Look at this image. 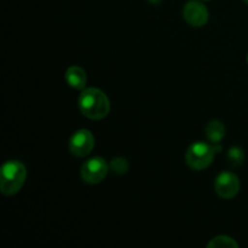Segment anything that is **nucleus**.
I'll return each instance as SVG.
<instances>
[{
  "mask_svg": "<svg viewBox=\"0 0 248 248\" xmlns=\"http://www.w3.org/2000/svg\"><path fill=\"white\" fill-rule=\"evenodd\" d=\"M78 107L82 115L91 120H101L106 118L110 110L109 98L101 90L90 87L84 90L78 98Z\"/></svg>",
  "mask_w": 248,
  "mask_h": 248,
  "instance_id": "nucleus-1",
  "label": "nucleus"
},
{
  "mask_svg": "<svg viewBox=\"0 0 248 248\" xmlns=\"http://www.w3.org/2000/svg\"><path fill=\"white\" fill-rule=\"evenodd\" d=\"M27 177V170L21 161L11 160L1 167L0 189L4 195L11 196L18 193Z\"/></svg>",
  "mask_w": 248,
  "mask_h": 248,
  "instance_id": "nucleus-2",
  "label": "nucleus"
},
{
  "mask_svg": "<svg viewBox=\"0 0 248 248\" xmlns=\"http://www.w3.org/2000/svg\"><path fill=\"white\" fill-rule=\"evenodd\" d=\"M213 157H215V148L203 142L193 143L186 154L188 166L196 171L207 169L212 164Z\"/></svg>",
  "mask_w": 248,
  "mask_h": 248,
  "instance_id": "nucleus-3",
  "label": "nucleus"
},
{
  "mask_svg": "<svg viewBox=\"0 0 248 248\" xmlns=\"http://www.w3.org/2000/svg\"><path fill=\"white\" fill-rule=\"evenodd\" d=\"M109 166L102 157H92L81 167V178L89 184L101 183L108 174Z\"/></svg>",
  "mask_w": 248,
  "mask_h": 248,
  "instance_id": "nucleus-4",
  "label": "nucleus"
},
{
  "mask_svg": "<svg viewBox=\"0 0 248 248\" xmlns=\"http://www.w3.org/2000/svg\"><path fill=\"white\" fill-rule=\"evenodd\" d=\"M94 145L93 135L89 130H79L70 137L69 150L78 157H84L92 152Z\"/></svg>",
  "mask_w": 248,
  "mask_h": 248,
  "instance_id": "nucleus-5",
  "label": "nucleus"
},
{
  "mask_svg": "<svg viewBox=\"0 0 248 248\" xmlns=\"http://www.w3.org/2000/svg\"><path fill=\"white\" fill-rule=\"evenodd\" d=\"M215 189L218 195L223 199H232L239 193L240 181L232 172H222L215 182Z\"/></svg>",
  "mask_w": 248,
  "mask_h": 248,
  "instance_id": "nucleus-6",
  "label": "nucleus"
},
{
  "mask_svg": "<svg viewBox=\"0 0 248 248\" xmlns=\"http://www.w3.org/2000/svg\"><path fill=\"white\" fill-rule=\"evenodd\" d=\"M183 17L191 27H202L208 21V11L205 5L198 1H188L183 9Z\"/></svg>",
  "mask_w": 248,
  "mask_h": 248,
  "instance_id": "nucleus-7",
  "label": "nucleus"
},
{
  "mask_svg": "<svg viewBox=\"0 0 248 248\" xmlns=\"http://www.w3.org/2000/svg\"><path fill=\"white\" fill-rule=\"evenodd\" d=\"M65 81L73 89L82 90L86 85L87 75L82 68L73 65V67L68 68L67 72H65Z\"/></svg>",
  "mask_w": 248,
  "mask_h": 248,
  "instance_id": "nucleus-8",
  "label": "nucleus"
},
{
  "mask_svg": "<svg viewBox=\"0 0 248 248\" xmlns=\"http://www.w3.org/2000/svg\"><path fill=\"white\" fill-rule=\"evenodd\" d=\"M206 135L212 143H219L225 136V127L223 123L218 120H212L206 126Z\"/></svg>",
  "mask_w": 248,
  "mask_h": 248,
  "instance_id": "nucleus-9",
  "label": "nucleus"
},
{
  "mask_svg": "<svg viewBox=\"0 0 248 248\" xmlns=\"http://www.w3.org/2000/svg\"><path fill=\"white\" fill-rule=\"evenodd\" d=\"M210 248H222V247H228V248H237L239 245L235 241L234 239L229 236H217L215 239H212V241L208 244Z\"/></svg>",
  "mask_w": 248,
  "mask_h": 248,
  "instance_id": "nucleus-10",
  "label": "nucleus"
},
{
  "mask_svg": "<svg viewBox=\"0 0 248 248\" xmlns=\"http://www.w3.org/2000/svg\"><path fill=\"white\" fill-rule=\"evenodd\" d=\"M228 160L234 166H239L244 161V152L240 148H232L228 153Z\"/></svg>",
  "mask_w": 248,
  "mask_h": 248,
  "instance_id": "nucleus-11",
  "label": "nucleus"
},
{
  "mask_svg": "<svg viewBox=\"0 0 248 248\" xmlns=\"http://www.w3.org/2000/svg\"><path fill=\"white\" fill-rule=\"evenodd\" d=\"M111 169L115 172L123 173V172L127 171V162L123 159H114L113 161H111Z\"/></svg>",
  "mask_w": 248,
  "mask_h": 248,
  "instance_id": "nucleus-12",
  "label": "nucleus"
},
{
  "mask_svg": "<svg viewBox=\"0 0 248 248\" xmlns=\"http://www.w3.org/2000/svg\"><path fill=\"white\" fill-rule=\"evenodd\" d=\"M200 1H208V0H200Z\"/></svg>",
  "mask_w": 248,
  "mask_h": 248,
  "instance_id": "nucleus-13",
  "label": "nucleus"
},
{
  "mask_svg": "<svg viewBox=\"0 0 248 248\" xmlns=\"http://www.w3.org/2000/svg\"><path fill=\"white\" fill-rule=\"evenodd\" d=\"M244 1H245V2H247V4H248V0H244Z\"/></svg>",
  "mask_w": 248,
  "mask_h": 248,
  "instance_id": "nucleus-14",
  "label": "nucleus"
},
{
  "mask_svg": "<svg viewBox=\"0 0 248 248\" xmlns=\"http://www.w3.org/2000/svg\"><path fill=\"white\" fill-rule=\"evenodd\" d=\"M247 63H248V55H247Z\"/></svg>",
  "mask_w": 248,
  "mask_h": 248,
  "instance_id": "nucleus-15",
  "label": "nucleus"
}]
</instances>
